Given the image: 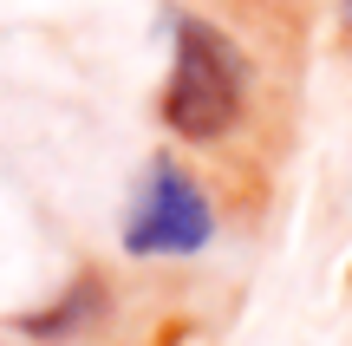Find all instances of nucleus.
<instances>
[{"label":"nucleus","instance_id":"f03ea898","mask_svg":"<svg viewBox=\"0 0 352 346\" xmlns=\"http://www.w3.org/2000/svg\"><path fill=\"white\" fill-rule=\"evenodd\" d=\"M215 242V209L209 190L189 177L176 157H151L138 177V196L124 209V255L138 261H183Z\"/></svg>","mask_w":352,"mask_h":346},{"label":"nucleus","instance_id":"f257e3e1","mask_svg":"<svg viewBox=\"0 0 352 346\" xmlns=\"http://www.w3.org/2000/svg\"><path fill=\"white\" fill-rule=\"evenodd\" d=\"M248 85H254L248 52L215 20L176 13L170 20V78H164V98H157V118H164L170 138L222 144L248 118Z\"/></svg>","mask_w":352,"mask_h":346},{"label":"nucleus","instance_id":"7ed1b4c3","mask_svg":"<svg viewBox=\"0 0 352 346\" xmlns=\"http://www.w3.org/2000/svg\"><path fill=\"white\" fill-rule=\"evenodd\" d=\"M91 314H104V281H91V274H85V281H72V294H65V301L26 314V334H33V340H65V334H78Z\"/></svg>","mask_w":352,"mask_h":346},{"label":"nucleus","instance_id":"20e7f679","mask_svg":"<svg viewBox=\"0 0 352 346\" xmlns=\"http://www.w3.org/2000/svg\"><path fill=\"white\" fill-rule=\"evenodd\" d=\"M340 26H346V33H352V0H340Z\"/></svg>","mask_w":352,"mask_h":346}]
</instances>
